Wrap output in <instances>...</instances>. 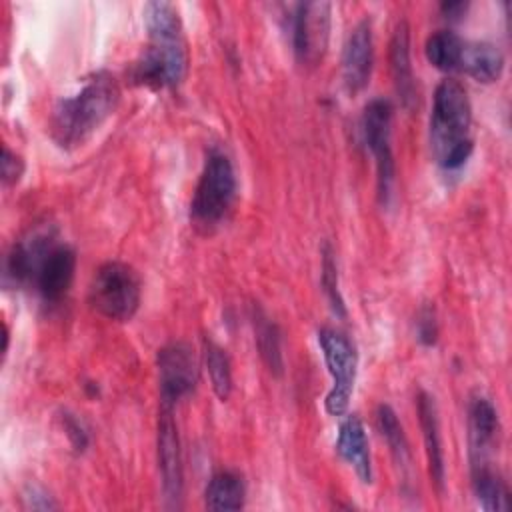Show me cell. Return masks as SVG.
Instances as JSON below:
<instances>
[{
    "instance_id": "obj_1",
    "label": "cell",
    "mask_w": 512,
    "mask_h": 512,
    "mask_svg": "<svg viewBox=\"0 0 512 512\" xmlns=\"http://www.w3.org/2000/svg\"><path fill=\"white\" fill-rule=\"evenodd\" d=\"M144 22L150 44L134 64V82L148 88L178 86L186 76L188 52L176 6L162 0L148 2L144 6Z\"/></svg>"
},
{
    "instance_id": "obj_2",
    "label": "cell",
    "mask_w": 512,
    "mask_h": 512,
    "mask_svg": "<svg viewBox=\"0 0 512 512\" xmlns=\"http://www.w3.org/2000/svg\"><path fill=\"white\" fill-rule=\"evenodd\" d=\"M120 86L110 72H94L72 96L60 98L50 114L48 130L52 140L72 150L84 144L116 110Z\"/></svg>"
},
{
    "instance_id": "obj_3",
    "label": "cell",
    "mask_w": 512,
    "mask_h": 512,
    "mask_svg": "<svg viewBox=\"0 0 512 512\" xmlns=\"http://www.w3.org/2000/svg\"><path fill=\"white\" fill-rule=\"evenodd\" d=\"M472 106L466 88L456 80H442L434 90L430 114V148L446 170L460 168L472 154Z\"/></svg>"
},
{
    "instance_id": "obj_4",
    "label": "cell",
    "mask_w": 512,
    "mask_h": 512,
    "mask_svg": "<svg viewBox=\"0 0 512 512\" xmlns=\"http://www.w3.org/2000/svg\"><path fill=\"white\" fill-rule=\"evenodd\" d=\"M234 200H236L234 166L222 150L212 148L206 154L204 168L200 172V178L190 202L192 224L202 232H210L228 216Z\"/></svg>"
},
{
    "instance_id": "obj_5",
    "label": "cell",
    "mask_w": 512,
    "mask_h": 512,
    "mask_svg": "<svg viewBox=\"0 0 512 512\" xmlns=\"http://www.w3.org/2000/svg\"><path fill=\"white\" fill-rule=\"evenodd\" d=\"M140 294V276L130 264L118 260L104 262L96 270L88 290L92 308L104 318L118 322H126L138 312Z\"/></svg>"
},
{
    "instance_id": "obj_6",
    "label": "cell",
    "mask_w": 512,
    "mask_h": 512,
    "mask_svg": "<svg viewBox=\"0 0 512 512\" xmlns=\"http://www.w3.org/2000/svg\"><path fill=\"white\" fill-rule=\"evenodd\" d=\"M318 344L322 348L328 374L332 378V388L326 394L324 406L330 416H342L348 410L354 390L358 352L344 332L330 326H324L318 332Z\"/></svg>"
},
{
    "instance_id": "obj_7",
    "label": "cell",
    "mask_w": 512,
    "mask_h": 512,
    "mask_svg": "<svg viewBox=\"0 0 512 512\" xmlns=\"http://www.w3.org/2000/svg\"><path fill=\"white\" fill-rule=\"evenodd\" d=\"M362 136L376 164L378 200L388 202L394 186V154H392V104L386 98H374L362 112Z\"/></svg>"
},
{
    "instance_id": "obj_8",
    "label": "cell",
    "mask_w": 512,
    "mask_h": 512,
    "mask_svg": "<svg viewBox=\"0 0 512 512\" xmlns=\"http://www.w3.org/2000/svg\"><path fill=\"white\" fill-rule=\"evenodd\" d=\"M58 244L56 228L50 222L30 226L8 250L4 260V280L16 284L34 282L50 250Z\"/></svg>"
},
{
    "instance_id": "obj_9",
    "label": "cell",
    "mask_w": 512,
    "mask_h": 512,
    "mask_svg": "<svg viewBox=\"0 0 512 512\" xmlns=\"http://www.w3.org/2000/svg\"><path fill=\"white\" fill-rule=\"evenodd\" d=\"M156 366L162 406L174 408V404L188 396L198 384L196 354L186 342H168L158 350Z\"/></svg>"
},
{
    "instance_id": "obj_10",
    "label": "cell",
    "mask_w": 512,
    "mask_h": 512,
    "mask_svg": "<svg viewBox=\"0 0 512 512\" xmlns=\"http://www.w3.org/2000/svg\"><path fill=\"white\" fill-rule=\"evenodd\" d=\"M292 48L300 62L316 64L322 60L330 38V4L300 2L292 14Z\"/></svg>"
},
{
    "instance_id": "obj_11",
    "label": "cell",
    "mask_w": 512,
    "mask_h": 512,
    "mask_svg": "<svg viewBox=\"0 0 512 512\" xmlns=\"http://www.w3.org/2000/svg\"><path fill=\"white\" fill-rule=\"evenodd\" d=\"M158 466L164 498L168 506H178L184 488V468L178 428L170 406H162L158 414Z\"/></svg>"
},
{
    "instance_id": "obj_12",
    "label": "cell",
    "mask_w": 512,
    "mask_h": 512,
    "mask_svg": "<svg viewBox=\"0 0 512 512\" xmlns=\"http://www.w3.org/2000/svg\"><path fill=\"white\" fill-rule=\"evenodd\" d=\"M374 64V38L372 24L362 18L348 34L342 50V76L350 94L360 92L372 74Z\"/></svg>"
},
{
    "instance_id": "obj_13",
    "label": "cell",
    "mask_w": 512,
    "mask_h": 512,
    "mask_svg": "<svg viewBox=\"0 0 512 512\" xmlns=\"http://www.w3.org/2000/svg\"><path fill=\"white\" fill-rule=\"evenodd\" d=\"M74 272H76V252L72 250V246L58 242L46 256L34 280L42 300L46 304L62 302L72 286Z\"/></svg>"
},
{
    "instance_id": "obj_14",
    "label": "cell",
    "mask_w": 512,
    "mask_h": 512,
    "mask_svg": "<svg viewBox=\"0 0 512 512\" xmlns=\"http://www.w3.org/2000/svg\"><path fill=\"white\" fill-rule=\"evenodd\" d=\"M498 434V412L494 404L476 396L468 404V440H470V462L488 460V450Z\"/></svg>"
},
{
    "instance_id": "obj_15",
    "label": "cell",
    "mask_w": 512,
    "mask_h": 512,
    "mask_svg": "<svg viewBox=\"0 0 512 512\" xmlns=\"http://www.w3.org/2000/svg\"><path fill=\"white\" fill-rule=\"evenodd\" d=\"M336 452L342 460H346L358 478L364 484L372 482V460L368 450V438L362 420L356 414L346 416V420L340 424L338 440H336Z\"/></svg>"
},
{
    "instance_id": "obj_16",
    "label": "cell",
    "mask_w": 512,
    "mask_h": 512,
    "mask_svg": "<svg viewBox=\"0 0 512 512\" xmlns=\"http://www.w3.org/2000/svg\"><path fill=\"white\" fill-rule=\"evenodd\" d=\"M418 420L422 428L430 478L436 484V488L442 490L446 466H444V452H442V440H440V422H438L436 402L426 392L418 394Z\"/></svg>"
},
{
    "instance_id": "obj_17",
    "label": "cell",
    "mask_w": 512,
    "mask_h": 512,
    "mask_svg": "<svg viewBox=\"0 0 512 512\" xmlns=\"http://www.w3.org/2000/svg\"><path fill=\"white\" fill-rule=\"evenodd\" d=\"M390 70L398 98L406 108L416 100V82L410 64V28L406 20H400L390 40Z\"/></svg>"
},
{
    "instance_id": "obj_18",
    "label": "cell",
    "mask_w": 512,
    "mask_h": 512,
    "mask_svg": "<svg viewBox=\"0 0 512 512\" xmlns=\"http://www.w3.org/2000/svg\"><path fill=\"white\" fill-rule=\"evenodd\" d=\"M504 54L490 42H464L458 72H466L478 82L490 84L502 76Z\"/></svg>"
},
{
    "instance_id": "obj_19",
    "label": "cell",
    "mask_w": 512,
    "mask_h": 512,
    "mask_svg": "<svg viewBox=\"0 0 512 512\" xmlns=\"http://www.w3.org/2000/svg\"><path fill=\"white\" fill-rule=\"evenodd\" d=\"M470 472H472V490L474 496L478 500V504L488 510H508V488L504 484V480L494 472V468L490 466L488 460L482 462H472L470 464Z\"/></svg>"
},
{
    "instance_id": "obj_20",
    "label": "cell",
    "mask_w": 512,
    "mask_h": 512,
    "mask_svg": "<svg viewBox=\"0 0 512 512\" xmlns=\"http://www.w3.org/2000/svg\"><path fill=\"white\" fill-rule=\"evenodd\" d=\"M246 500V486L240 474L232 470L216 472L204 490L208 510H240Z\"/></svg>"
},
{
    "instance_id": "obj_21",
    "label": "cell",
    "mask_w": 512,
    "mask_h": 512,
    "mask_svg": "<svg viewBox=\"0 0 512 512\" xmlns=\"http://www.w3.org/2000/svg\"><path fill=\"white\" fill-rule=\"evenodd\" d=\"M464 42L456 32L452 30H436L426 38L424 52L432 66L444 72H454L460 66Z\"/></svg>"
},
{
    "instance_id": "obj_22",
    "label": "cell",
    "mask_w": 512,
    "mask_h": 512,
    "mask_svg": "<svg viewBox=\"0 0 512 512\" xmlns=\"http://www.w3.org/2000/svg\"><path fill=\"white\" fill-rule=\"evenodd\" d=\"M252 322H254V332H256V346L260 350L264 364L268 366L270 372L280 376L284 364H282L278 326L268 316H264L262 310H256V314L252 316Z\"/></svg>"
},
{
    "instance_id": "obj_23",
    "label": "cell",
    "mask_w": 512,
    "mask_h": 512,
    "mask_svg": "<svg viewBox=\"0 0 512 512\" xmlns=\"http://www.w3.org/2000/svg\"><path fill=\"white\" fill-rule=\"evenodd\" d=\"M204 362L210 376V384L214 394L224 402L232 394V368L228 354L222 346H218L212 338H204Z\"/></svg>"
},
{
    "instance_id": "obj_24",
    "label": "cell",
    "mask_w": 512,
    "mask_h": 512,
    "mask_svg": "<svg viewBox=\"0 0 512 512\" xmlns=\"http://www.w3.org/2000/svg\"><path fill=\"white\" fill-rule=\"evenodd\" d=\"M376 422H378V430L382 434V438L386 440L394 460L400 466H408L410 464V450H408V442L402 430V424L396 416V412L388 406V404H380L376 410Z\"/></svg>"
},
{
    "instance_id": "obj_25",
    "label": "cell",
    "mask_w": 512,
    "mask_h": 512,
    "mask_svg": "<svg viewBox=\"0 0 512 512\" xmlns=\"http://www.w3.org/2000/svg\"><path fill=\"white\" fill-rule=\"evenodd\" d=\"M322 288L330 300V306L336 314H346V306H344V298L340 294L338 288V270H336V262H334V254L332 248L326 244L322 250Z\"/></svg>"
},
{
    "instance_id": "obj_26",
    "label": "cell",
    "mask_w": 512,
    "mask_h": 512,
    "mask_svg": "<svg viewBox=\"0 0 512 512\" xmlns=\"http://www.w3.org/2000/svg\"><path fill=\"white\" fill-rule=\"evenodd\" d=\"M416 336L424 346H432L436 342L438 336V326H436V316L434 310L430 306H424L418 312V320H416Z\"/></svg>"
},
{
    "instance_id": "obj_27",
    "label": "cell",
    "mask_w": 512,
    "mask_h": 512,
    "mask_svg": "<svg viewBox=\"0 0 512 512\" xmlns=\"http://www.w3.org/2000/svg\"><path fill=\"white\" fill-rule=\"evenodd\" d=\"M2 182L4 186H10V184H16L24 172V160L12 152L8 146L2 148Z\"/></svg>"
},
{
    "instance_id": "obj_28",
    "label": "cell",
    "mask_w": 512,
    "mask_h": 512,
    "mask_svg": "<svg viewBox=\"0 0 512 512\" xmlns=\"http://www.w3.org/2000/svg\"><path fill=\"white\" fill-rule=\"evenodd\" d=\"M24 500H26L28 508H32V510H52V508H56V502L52 500V496L46 494L42 488H36V486L28 488V492L24 494Z\"/></svg>"
},
{
    "instance_id": "obj_29",
    "label": "cell",
    "mask_w": 512,
    "mask_h": 512,
    "mask_svg": "<svg viewBox=\"0 0 512 512\" xmlns=\"http://www.w3.org/2000/svg\"><path fill=\"white\" fill-rule=\"evenodd\" d=\"M64 430H66V434H68V438L72 440V444H74L76 450H84V448H86V444H88V434H86V430L82 428V424H80L78 420H74L72 416H66V418H64Z\"/></svg>"
},
{
    "instance_id": "obj_30",
    "label": "cell",
    "mask_w": 512,
    "mask_h": 512,
    "mask_svg": "<svg viewBox=\"0 0 512 512\" xmlns=\"http://www.w3.org/2000/svg\"><path fill=\"white\" fill-rule=\"evenodd\" d=\"M466 8H468V2H462V0H448V2H442L440 6L442 14L450 20H458L466 12Z\"/></svg>"
}]
</instances>
